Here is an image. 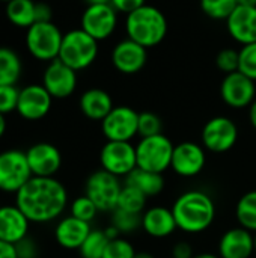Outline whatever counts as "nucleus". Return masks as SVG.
I'll use <instances>...</instances> for the list:
<instances>
[{
	"mask_svg": "<svg viewBox=\"0 0 256 258\" xmlns=\"http://www.w3.org/2000/svg\"><path fill=\"white\" fill-rule=\"evenodd\" d=\"M253 251L255 237L243 227L226 231L219 242L220 258H250Z\"/></svg>",
	"mask_w": 256,
	"mask_h": 258,
	"instance_id": "obj_20",
	"label": "nucleus"
},
{
	"mask_svg": "<svg viewBox=\"0 0 256 258\" xmlns=\"http://www.w3.org/2000/svg\"><path fill=\"white\" fill-rule=\"evenodd\" d=\"M113 101L109 92L104 89L92 88L83 92L80 97V110L81 113L94 121H103L113 109Z\"/></svg>",
	"mask_w": 256,
	"mask_h": 258,
	"instance_id": "obj_24",
	"label": "nucleus"
},
{
	"mask_svg": "<svg viewBox=\"0 0 256 258\" xmlns=\"http://www.w3.org/2000/svg\"><path fill=\"white\" fill-rule=\"evenodd\" d=\"M127 35L145 48L160 44L167 33V21L164 14L151 5H145L127 15Z\"/></svg>",
	"mask_w": 256,
	"mask_h": 258,
	"instance_id": "obj_3",
	"label": "nucleus"
},
{
	"mask_svg": "<svg viewBox=\"0 0 256 258\" xmlns=\"http://www.w3.org/2000/svg\"><path fill=\"white\" fill-rule=\"evenodd\" d=\"M0 2H5V3H9L11 0H0Z\"/></svg>",
	"mask_w": 256,
	"mask_h": 258,
	"instance_id": "obj_50",
	"label": "nucleus"
},
{
	"mask_svg": "<svg viewBox=\"0 0 256 258\" xmlns=\"http://www.w3.org/2000/svg\"><path fill=\"white\" fill-rule=\"evenodd\" d=\"M134 255H136V251L133 245L128 240L118 237L109 242L103 258H134Z\"/></svg>",
	"mask_w": 256,
	"mask_h": 258,
	"instance_id": "obj_37",
	"label": "nucleus"
},
{
	"mask_svg": "<svg viewBox=\"0 0 256 258\" xmlns=\"http://www.w3.org/2000/svg\"><path fill=\"white\" fill-rule=\"evenodd\" d=\"M20 98V91L15 85L0 86V113L6 115L17 110Z\"/></svg>",
	"mask_w": 256,
	"mask_h": 258,
	"instance_id": "obj_38",
	"label": "nucleus"
},
{
	"mask_svg": "<svg viewBox=\"0 0 256 258\" xmlns=\"http://www.w3.org/2000/svg\"><path fill=\"white\" fill-rule=\"evenodd\" d=\"M63 33L54 23H35L27 29L26 47L35 59L51 62L59 57Z\"/></svg>",
	"mask_w": 256,
	"mask_h": 258,
	"instance_id": "obj_5",
	"label": "nucleus"
},
{
	"mask_svg": "<svg viewBox=\"0 0 256 258\" xmlns=\"http://www.w3.org/2000/svg\"><path fill=\"white\" fill-rule=\"evenodd\" d=\"M66 189L54 177H32L15 194V206L36 224L57 219L66 209Z\"/></svg>",
	"mask_w": 256,
	"mask_h": 258,
	"instance_id": "obj_1",
	"label": "nucleus"
},
{
	"mask_svg": "<svg viewBox=\"0 0 256 258\" xmlns=\"http://www.w3.org/2000/svg\"><path fill=\"white\" fill-rule=\"evenodd\" d=\"M35 8L36 3L33 0H11L6 3V17L14 26L29 29L36 23Z\"/></svg>",
	"mask_w": 256,
	"mask_h": 258,
	"instance_id": "obj_26",
	"label": "nucleus"
},
{
	"mask_svg": "<svg viewBox=\"0 0 256 258\" xmlns=\"http://www.w3.org/2000/svg\"><path fill=\"white\" fill-rule=\"evenodd\" d=\"M229 35L240 44L256 42V6H237L226 20Z\"/></svg>",
	"mask_w": 256,
	"mask_h": 258,
	"instance_id": "obj_19",
	"label": "nucleus"
},
{
	"mask_svg": "<svg viewBox=\"0 0 256 258\" xmlns=\"http://www.w3.org/2000/svg\"><path fill=\"white\" fill-rule=\"evenodd\" d=\"M238 224L250 233H256V190L244 194L235 209Z\"/></svg>",
	"mask_w": 256,
	"mask_h": 258,
	"instance_id": "obj_28",
	"label": "nucleus"
},
{
	"mask_svg": "<svg viewBox=\"0 0 256 258\" xmlns=\"http://www.w3.org/2000/svg\"><path fill=\"white\" fill-rule=\"evenodd\" d=\"M134 258H155L152 254H149V252H136V255Z\"/></svg>",
	"mask_w": 256,
	"mask_h": 258,
	"instance_id": "obj_48",
	"label": "nucleus"
},
{
	"mask_svg": "<svg viewBox=\"0 0 256 258\" xmlns=\"http://www.w3.org/2000/svg\"><path fill=\"white\" fill-rule=\"evenodd\" d=\"M53 97L42 85H29L20 91L17 112L27 121H38L47 116Z\"/></svg>",
	"mask_w": 256,
	"mask_h": 258,
	"instance_id": "obj_15",
	"label": "nucleus"
},
{
	"mask_svg": "<svg viewBox=\"0 0 256 258\" xmlns=\"http://www.w3.org/2000/svg\"><path fill=\"white\" fill-rule=\"evenodd\" d=\"M42 86L53 98H66L75 91L77 71L63 63L60 59H54L44 71Z\"/></svg>",
	"mask_w": 256,
	"mask_h": 258,
	"instance_id": "obj_14",
	"label": "nucleus"
},
{
	"mask_svg": "<svg viewBox=\"0 0 256 258\" xmlns=\"http://www.w3.org/2000/svg\"><path fill=\"white\" fill-rule=\"evenodd\" d=\"M32 177L26 153L20 150L0 153V190L17 194Z\"/></svg>",
	"mask_w": 256,
	"mask_h": 258,
	"instance_id": "obj_8",
	"label": "nucleus"
},
{
	"mask_svg": "<svg viewBox=\"0 0 256 258\" xmlns=\"http://www.w3.org/2000/svg\"><path fill=\"white\" fill-rule=\"evenodd\" d=\"M237 6H256V0H237Z\"/></svg>",
	"mask_w": 256,
	"mask_h": 258,
	"instance_id": "obj_46",
	"label": "nucleus"
},
{
	"mask_svg": "<svg viewBox=\"0 0 256 258\" xmlns=\"http://www.w3.org/2000/svg\"><path fill=\"white\" fill-rule=\"evenodd\" d=\"M98 212H100L98 207L86 195L75 198L74 203L71 204V216H74L80 221H84V222L94 221Z\"/></svg>",
	"mask_w": 256,
	"mask_h": 258,
	"instance_id": "obj_33",
	"label": "nucleus"
},
{
	"mask_svg": "<svg viewBox=\"0 0 256 258\" xmlns=\"http://www.w3.org/2000/svg\"><path fill=\"white\" fill-rule=\"evenodd\" d=\"M118 23V12L112 5H88L81 15V29L97 41L109 38Z\"/></svg>",
	"mask_w": 256,
	"mask_h": 258,
	"instance_id": "obj_12",
	"label": "nucleus"
},
{
	"mask_svg": "<svg viewBox=\"0 0 256 258\" xmlns=\"http://www.w3.org/2000/svg\"><path fill=\"white\" fill-rule=\"evenodd\" d=\"M98 56V41L81 27L63 35L59 57L74 71H80L94 63Z\"/></svg>",
	"mask_w": 256,
	"mask_h": 258,
	"instance_id": "obj_4",
	"label": "nucleus"
},
{
	"mask_svg": "<svg viewBox=\"0 0 256 258\" xmlns=\"http://www.w3.org/2000/svg\"><path fill=\"white\" fill-rule=\"evenodd\" d=\"M110 5L116 9V12H122V14H131L134 11H137L139 8L145 6V0H112Z\"/></svg>",
	"mask_w": 256,
	"mask_h": 258,
	"instance_id": "obj_39",
	"label": "nucleus"
},
{
	"mask_svg": "<svg viewBox=\"0 0 256 258\" xmlns=\"http://www.w3.org/2000/svg\"><path fill=\"white\" fill-rule=\"evenodd\" d=\"M5 132H6V119H5V115L0 113V138L5 135Z\"/></svg>",
	"mask_w": 256,
	"mask_h": 258,
	"instance_id": "obj_45",
	"label": "nucleus"
},
{
	"mask_svg": "<svg viewBox=\"0 0 256 258\" xmlns=\"http://www.w3.org/2000/svg\"><path fill=\"white\" fill-rule=\"evenodd\" d=\"M192 245L187 242H178L172 249V258H193Z\"/></svg>",
	"mask_w": 256,
	"mask_h": 258,
	"instance_id": "obj_42",
	"label": "nucleus"
},
{
	"mask_svg": "<svg viewBox=\"0 0 256 258\" xmlns=\"http://www.w3.org/2000/svg\"><path fill=\"white\" fill-rule=\"evenodd\" d=\"M125 184L140 190L148 198L161 194V190L164 189V178L161 174L136 168L125 177Z\"/></svg>",
	"mask_w": 256,
	"mask_h": 258,
	"instance_id": "obj_25",
	"label": "nucleus"
},
{
	"mask_svg": "<svg viewBox=\"0 0 256 258\" xmlns=\"http://www.w3.org/2000/svg\"><path fill=\"white\" fill-rule=\"evenodd\" d=\"M193 258H220L219 255H214V254H198V255H195Z\"/></svg>",
	"mask_w": 256,
	"mask_h": 258,
	"instance_id": "obj_49",
	"label": "nucleus"
},
{
	"mask_svg": "<svg viewBox=\"0 0 256 258\" xmlns=\"http://www.w3.org/2000/svg\"><path fill=\"white\" fill-rule=\"evenodd\" d=\"M142 228L155 239L169 237L178 227L172 213V209L152 207L142 215Z\"/></svg>",
	"mask_w": 256,
	"mask_h": 258,
	"instance_id": "obj_23",
	"label": "nucleus"
},
{
	"mask_svg": "<svg viewBox=\"0 0 256 258\" xmlns=\"http://www.w3.org/2000/svg\"><path fill=\"white\" fill-rule=\"evenodd\" d=\"M17 248V257L18 258H38V249L33 240L23 239L21 242L15 243Z\"/></svg>",
	"mask_w": 256,
	"mask_h": 258,
	"instance_id": "obj_40",
	"label": "nucleus"
},
{
	"mask_svg": "<svg viewBox=\"0 0 256 258\" xmlns=\"http://www.w3.org/2000/svg\"><path fill=\"white\" fill-rule=\"evenodd\" d=\"M177 227L184 233L198 234L211 227L216 218V206L202 190H189L177 198L172 206Z\"/></svg>",
	"mask_w": 256,
	"mask_h": 258,
	"instance_id": "obj_2",
	"label": "nucleus"
},
{
	"mask_svg": "<svg viewBox=\"0 0 256 258\" xmlns=\"http://www.w3.org/2000/svg\"><path fill=\"white\" fill-rule=\"evenodd\" d=\"M30 221L17 206L0 207V240L18 243L27 237Z\"/></svg>",
	"mask_w": 256,
	"mask_h": 258,
	"instance_id": "obj_21",
	"label": "nucleus"
},
{
	"mask_svg": "<svg viewBox=\"0 0 256 258\" xmlns=\"http://www.w3.org/2000/svg\"><path fill=\"white\" fill-rule=\"evenodd\" d=\"M216 65L225 74H231V73L238 71V68H240V51H237L234 48H223L222 51H219V54L216 57Z\"/></svg>",
	"mask_w": 256,
	"mask_h": 258,
	"instance_id": "obj_36",
	"label": "nucleus"
},
{
	"mask_svg": "<svg viewBox=\"0 0 256 258\" xmlns=\"http://www.w3.org/2000/svg\"><path fill=\"white\" fill-rule=\"evenodd\" d=\"M249 119H250V124L253 125V128L256 130V100L249 106Z\"/></svg>",
	"mask_w": 256,
	"mask_h": 258,
	"instance_id": "obj_44",
	"label": "nucleus"
},
{
	"mask_svg": "<svg viewBox=\"0 0 256 258\" xmlns=\"http://www.w3.org/2000/svg\"><path fill=\"white\" fill-rule=\"evenodd\" d=\"M237 8V0H201L202 12L213 20H228Z\"/></svg>",
	"mask_w": 256,
	"mask_h": 258,
	"instance_id": "obj_31",
	"label": "nucleus"
},
{
	"mask_svg": "<svg viewBox=\"0 0 256 258\" xmlns=\"http://www.w3.org/2000/svg\"><path fill=\"white\" fill-rule=\"evenodd\" d=\"M51 17H53V12H51L50 5H47V3H36V8H35V18H36V23H47V21H51Z\"/></svg>",
	"mask_w": 256,
	"mask_h": 258,
	"instance_id": "obj_41",
	"label": "nucleus"
},
{
	"mask_svg": "<svg viewBox=\"0 0 256 258\" xmlns=\"http://www.w3.org/2000/svg\"><path fill=\"white\" fill-rule=\"evenodd\" d=\"M112 225L122 234H128L136 231L139 227H142V215L130 213L121 209H115L112 212Z\"/></svg>",
	"mask_w": 256,
	"mask_h": 258,
	"instance_id": "obj_32",
	"label": "nucleus"
},
{
	"mask_svg": "<svg viewBox=\"0 0 256 258\" xmlns=\"http://www.w3.org/2000/svg\"><path fill=\"white\" fill-rule=\"evenodd\" d=\"M88 5H110L112 0H84Z\"/></svg>",
	"mask_w": 256,
	"mask_h": 258,
	"instance_id": "obj_47",
	"label": "nucleus"
},
{
	"mask_svg": "<svg viewBox=\"0 0 256 258\" xmlns=\"http://www.w3.org/2000/svg\"><path fill=\"white\" fill-rule=\"evenodd\" d=\"M146 60H148L146 48L130 38L118 42L112 51V62L115 68L122 74L139 73L146 65Z\"/></svg>",
	"mask_w": 256,
	"mask_h": 258,
	"instance_id": "obj_18",
	"label": "nucleus"
},
{
	"mask_svg": "<svg viewBox=\"0 0 256 258\" xmlns=\"http://www.w3.org/2000/svg\"><path fill=\"white\" fill-rule=\"evenodd\" d=\"M139 113L128 106H116L101 121L103 135L107 141L130 142L137 135Z\"/></svg>",
	"mask_w": 256,
	"mask_h": 258,
	"instance_id": "obj_10",
	"label": "nucleus"
},
{
	"mask_svg": "<svg viewBox=\"0 0 256 258\" xmlns=\"http://www.w3.org/2000/svg\"><path fill=\"white\" fill-rule=\"evenodd\" d=\"M92 231L89 222L80 221L74 216L63 218L54 230L56 242L65 249H80L89 233Z\"/></svg>",
	"mask_w": 256,
	"mask_h": 258,
	"instance_id": "obj_22",
	"label": "nucleus"
},
{
	"mask_svg": "<svg viewBox=\"0 0 256 258\" xmlns=\"http://www.w3.org/2000/svg\"><path fill=\"white\" fill-rule=\"evenodd\" d=\"M174 148L175 145L163 133L142 138L136 145L137 168L163 174L167 168H170Z\"/></svg>",
	"mask_w": 256,
	"mask_h": 258,
	"instance_id": "obj_6",
	"label": "nucleus"
},
{
	"mask_svg": "<svg viewBox=\"0 0 256 258\" xmlns=\"http://www.w3.org/2000/svg\"><path fill=\"white\" fill-rule=\"evenodd\" d=\"M253 237H255V251H256V233H255V236H253Z\"/></svg>",
	"mask_w": 256,
	"mask_h": 258,
	"instance_id": "obj_51",
	"label": "nucleus"
},
{
	"mask_svg": "<svg viewBox=\"0 0 256 258\" xmlns=\"http://www.w3.org/2000/svg\"><path fill=\"white\" fill-rule=\"evenodd\" d=\"M100 162L104 171L116 177H127L137 168L136 147L131 142L107 141L100 153Z\"/></svg>",
	"mask_w": 256,
	"mask_h": 258,
	"instance_id": "obj_9",
	"label": "nucleus"
},
{
	"mask_svg": "<svg viewBox=\"0 0 256 258\" xmlns=\"http://www.w3.org/2000/svg\"><path fill=\"white\" fill-rule=\"evenodd\" d=\"M0 258H18L15 245L5 242V240H0Z\"/></svg>",
	"mask_w": 256,
	"mask_h": 258,
	"instance_id": "obj_43",
	"label": "nucleus"
},
{
	"mask_svg": "<svg viewBox=\"0 0 256 258\" xmlns=\"http://www.w3.org/2000/svg\"><path fill=\"white\" fill-rule=\"evenodd\" d=\"M26 157L33 177H54L62 166L60 151L48 142L32 145L26 151Z\"/></svg>",
	"mask_w": 256,
	"mask_h": 258,
	"instance_id": "obj_17",
	"label": "nucleus"
},
{
	"mask_svg": "<svg viewBox=\"0 0 256 258\" xmlns=\"http://www.w3.org/2000/svg\"><path fill=\"white\" fill-rule=\"evenodd\" d=\"M110 239L101 230H92L83 245L80 246L81 258H103Z\"/></svg>",
	"mask_w": 256,
	"mask_h": 258,
	"instance_id": "obj_29",
	"label": "nucleus"
},
{
	"mask_svg": "<svg viewBox=\"0 0 256 258\" xmlns=\"http://www.w3.org/2000/svg\"><path fill=\"white\" fill-rule=\"evenodd\" d=\"M145 206H146V197L140 190H137L131 186H127V184L122 187L116 209L142 215V212L145 210Z\"/></svg>",
	"mask_w": 256,
	"mask_h": 258,
	"instance_id": "obj_30",
	"label": "nucleus"
},
{
	"mask_svg": "<svg viewBox=\"0 0 256 258\" xmlns=\"http://www.w3.org/2000/svg\"><path fill=\"white\" fill-rule=\"evenodd\" d=\"M21 70L18 54L8 47H0V86L15 85L21 77Z\"/></svg>",
	"mask_w": 256,
	"mask_h": 258,
	"instance_id": "obj_27",
	"label": "nucleus"
},
{
	"mask_svg": "<svg viewBox=\"0 0 256 258\" xmlns=\"http://www.w3.org/2000/svg\"><path fill=\"white\" fill-rule=\"evenodd\" d=\"M255 80L249 79L240 71L226 74L220 85V95L223 101L234 109L250 106L255 101Z\"/></svg>",
	"mask_w": 256,
	"mask_h": 258,
	"instance_id": "obj_13",
	"label": "nucleus"
},
{
	"mask_svg": "<svg viewBox=\"0 0 256 258\" xmlns=\"http://www.w3.org/2000/svg\"><path fill=\"white\" fill-rule=\"evenodd\" d=\"M121 190L119 177L104 169L91 174L84 186V195L94 201L100 212H113L118 207Z\"/></svg>",
	"mask_w": 256,
	"mask_h": 258,
	"instance_id": "obj_7",
	"label": "nucleus"
},
{
	"mask_svg": "<svg viewBox=\"0 0 256 258\" xmlns=\"http://www.w3.org/2000/svg\"><path fill=\"white\" fill-rule=\"evenodd\" d=\"M207 163L205 150L195 142H183L175 145L170 168L181 177H196Z\"/></svg>",
	"mask_w": 256,
	"mask_h": 258,
	"instance_id": "obj_16",
	"label": "nucleus"
},
{
	"mask_svg": "<svg viewBox=\"0 0 256 258\" xmlns=\"http://www.w3.org/2000/svg\"><path fill=\"white\" fill-rule=\"evenodd\" d=\"M161 133V119L158 115L152 112H142L139 113V125H137V135L142 138H149Z\"/></svg>",
	"mask_w": 256,
	"mask_h": 258,
	"instance_id": "obj_34",
	"label": "nucleus"
},
{
	"mask_svg": "<svg viewBox=\"0 0 256 258\" xmlns=\"http://www.w3.org/2000/svg\"><path fill=\"white\" fill-rule=\"evenodd\" d=\"M240 73L256 82V42L243 45L240 50Z\"/></svg>",
	"mask_w": 256,
	"mask_h": 258,
	"instance_id": "obj_35",
	"label": "nucleus"
},
{
	"mask_svg": "<svg viewBox=\"0 0 256 258\" xmlns=\"http://www.w3.org/2000/svg\"><path fill=\"white\" fill-rule=\"evenodd\" d=\"M238 139L235 122L226 116L211 118L202 128V144L211 153H226L232 150Z\"/></svg>",
	"mask_w": 256,
	"mask_h": 258,
	"instance_id": "obj_11",
	"label": "nucleus"
}]
</instances>
